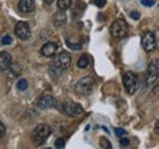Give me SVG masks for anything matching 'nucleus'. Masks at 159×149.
<instances>
[{
    "instance_id": "1",
    "label": "nucleus",
    "mask_w": 159,
    "mask_h": 149,
    "mask_svg": "<svg viewBox=\"0 0 159 149\" xmlns=\"http://www.w3.org/2000/svg\"><path fill=\"white\" fill-rule=\"evenodd\" d=\"M93 88H94V81L89 76L82 77L75 84V92L80 95H89L93 92Z\"/></svg>"
},
{
    "instance_id": "2",
    "label": "nucleus",
    "mask_w": 159,
    "mask_h": 149,
    "mask_svg": "<svg viewBox=\"0 0 159 149\" xmlns=\"http://www.w3.org/2000/svg\"><path fill=\"white\" fill-rule=\"evenodd\" d=\"M50 127L45 124H39L36 126V129L32 132V138L36 144H42L47 141V138L50 136Z\"/></svg>"
},
{
    "instance_id": "3",
    "label": "nucleus",
    "mask_w": 159,
    "mask_h": 149,
    "mask_svg": "<svg viewBox=\"0 0 159 149\" xmlns=\"http://www.w3.org/2000/svg\"><path fill=\"white\" fill-rule=\"evenodd\" d=\"M110 33L114 38H124L129 33V25L124 19H119L110 26Z\"/></svg>"
},
{
    "instance_id": "4",
    "label": "nucleus",
    "mask_w": 159,
    "mask_h": 149,
    "mask_svg": "<svg viewBox=\"0 0 159 149\" xmlns=\"http://www.w3.org/2000/svg\"><path fill=\"white\" fill-rule=\"evenodd\" d=\"M122 81H124V86H125V89L129 94H135L136 91L139 89V78L137 76L129 71L124 74L122 77Z\"/></svg>"
},
{
    "instance_id": "5",
    "label": "nucleus",
    "mask_w": 159,
    "mask_h": 149,
    "mask_svg": "<svg viewBox=\"0 0 159 149\" xmlns=\"http://www.w3.org/2000/svg\"><path fill=\"white\" fill-rule=\"evenodd\" d=\"M156 45H157V42H156V36L153 32H144L142 34V47L147 53L154 50Z\"/></svg>"
},
{
    "instance_id": "6",
    "label": "nucleus",
    "mask_w": 159,
    "mask_h": 149,
    "mask_svg": "<svg viewBox=\"0 0 159 149\" xmlns=\"http://www.w3.org/2000/svg\"><path fill=\"white\" fill-rule=\"evenodd\" d=\"M70 64H71V56L65 50L59 53V55L55 57V61H54V65L58 66L61 71L67 70L70 67Z\"/></svg>"
},
{
    "instance_id": "7",
    "label": "nucleus",
    "mask_w": 159,
    "mask_h": 149,
    "mask_svg": "<svg viewBox=\"0 0 159 149\" xmlns=\"http://www.w3.org/2000/svg\"><path fill=\"white\" fill-rule=\"evenodd\" d=\"M15 33L16 36L22 39V40H27L28 38L31 37V28H30V25L25 21H20L16 23V27H15Z\"/></svg>"
},
{
    "instance_id": "8",
    "label": "nucleus",
    "mask_w": 159,
    "mask_h": 149,
    "mask_svg": "<svg viewBox=\"0 0 159 149\" xmlns=\"http://www.w3.org/2000/svg\"><path fill=\"white\" fill-rule=\"evenodd\" d=\"M62 106L64 108H61V111L64 112L65 115H67V116H71V117L77 116V115L82 114V111H83L82 106L80 105L79 103H66V104H62Z\"/></svg>"
},
{
    "instance_id": "9",
    "label": "nucleus",
    "mask_w": 159,
    "mask_h": 149,
    "mask_svg": "<svg viewBox=\"0 0 159 149\" xmlns=\"http://www.w3.org/2000/svg\"><path fill=\"white\" fill-rule=\"evenodd\" d=\"M38 108L42 110H47V109H50V108H54L57 105V100L53 95L50 94H43L38 99V103H37Z\"/></svg>"
},
{
    "instance_id": "10",
    "label": "nucleus",
    "mask_w": 159,
    "mask_h": 149,
    "mask_svg": "<svg viewBox=\"0 0 159 149\" xmlns=\"http://www.w3.org/2000/svg\"><path fill=\"white\" fill-rule=\"evenodd\" d=\"M11 65H12V56L7 52H1L0 53V72L9 70Z\"/></svg>"
},
{
    "instance_id": "11",
    "label": "nucleus",
    "mask_w": 159,
    "mask_h": 149,
    "mask_svg": "<svg viewBox=\"0 0 159 149\" xmlns=\"http://www.w3.org/2000/svg\"><path fill=\"white\" fill-rule=\"evenodd\" d=\"M57 52H58V45L55 43H53V42L45 43L42 47V49H40V53L45 56V57H53V56L57 54Z\"/></svg>"
},
{
    "instance_id": "12",
    "label": "nucleus",
    "mask_w": 159,
    "mask_h": 149,
    "mask_svg": "<svg viewBox=\"0 0 159 149\" xmlns=\"http://www.w3.org/2000/svg\"><path fill=\"white\" fill-rule=\"evenodd\" d=\"M36 5H34V1L33 0H20L19 2V9H20L22 12H32L34 10Z\"/></svg>"
},
{
    "instance_id": "13",
    "label": "nucleus",
    "mask_w": 159,
    "mask_h": 149,
    "mask_svg": "<svg viewBox=\"0 0 159 149\" xmlns=\"http://www.w3.org/2000/svg\"><path fill=\"white\" fill-rule=\"evenodd\" d=\"M53 23L55 27H62L65 23H66V15L65 12L61 10L59 12H57L54 15V19H53Z\"/></svg>"
},
{
    "instance_id": "14",
    "label": "nucleus",
    "mask_w": 159,
    "mask_h": 149,
    "mask_svg": "<svg viewBox=\"0 0 159 149\" xmlns=\"http://www.w3.org/2000/svg\"><path fill=\"white\" fill-rule=\"evenodd\" d=\"M147 74H156L159 76V60H153L149 65H148V69H147Z\"/></svg>"
},
{
    "instance_id": "15",
    "label": "nucleus",
    "mask_w": 159,
    "mask_h": 149,
    "mask_svg": "<svg viewBox=\"0 0 159 149\" xmlns=\"http://www.w3.org/2000/svg\"><path fill=\"white\" fill-rule=\"evenodd\" d=\"M88 64H89V59L87 55H82L77 61V66L80 69H86L88 66Z\"/></svg>"
},
{
    "instance_id": "16",
    "label": "nucleus",
    "mask_w": 159,
    "mask_h": 149,
    "mask_svg": "<svg viewBox=\"0 0 159 149\" xmlns=\"http://www.w3.org/2000/svg\"><path fill=\"white\" fill-rule=\"evenodd\" d=\"M70 5H71V0H58V7L62 11L67 10Z\"/></svg>"
},
{
    "instance_id": "17",
    "label": "nucleus",
    "mask_w": 159,
    "mask_h": 149,
    "mask_svg": "<svg viewBox=\"0 0 159 149\" xmlns=\"http://www.w3.org/2000/svg\"><path fill=\"white\" fill-rule=\"evenodd\" d=\"M61 72H62V71L60 70L58 66H55L54 64H53V65L50 66V69H49V74H50V76H52L53 78H57Z\"/></svg>"
},
{
    "instance_id": "18",
    "label": "nucleus",
    "mask_w": 159,
    "mask_h": 149,
    "mask_svg": "<svg viewBox=\"0 0 159 149\" xmlns=\"http://www.w3.org/2000/svg\"><path fill=\"white\" fill-rule=\"evenodd\" d=\"M16 87H17V89H19V91H26V89L28 88V82H27V79L21 78L20 81L17 82Z\"/></svg>"
},
{
    "instance_id": "19",
    "label": "nucleus",
    "mask_w": 159,
    "mask_h": 149,
    "mask_svg": "<svg viewBox=\"0 0 159 149\" xmlns=\"http://www.w3.org/2000/svg\"><path fill=\"white\" fill-rule=\"evenodd\" d=\"M99 146L102 147V148H105V149L111 148V143H110L105 137H103V138H100L99 139Z\"/></svg>"
},
{
    "instance_id": "20",
    "label": "nucleus",
    "mask_w": 159,
    "mask_h": 149,
    "mask_svg": "<svg viewBox=\"0 0 159 149\" xmlns=\"http://www.w3.org/2000/svg\"><path fill=\"white\" fill-rule=\"evenodd\" d=\"M54 146H55V148H58V149L64 148V147H65V141H64L62 138H58V139L55 141Z\"/></svg>"
},
{
    "instance_id": "21",
    "label": "nucleus",
    "mask_w": 159,
    "mask_h": 149,
    "mask_svg": "<svg viewBox=\"0 0 159 149\" xmlns=\"http://www.w3.org/2000/svg\"><path fill=\"white\" fill-rule=\"evenodd\" d=\"M1 43L4 45H10L12 43V38L10 37V36H4V37L1 38Z\"/></svg>"
},
{
    "instance_id": "22",
    "label": "nucleus",
    "mask_w": 159,
    "mask_h": 149,
    "mask_svg": "<svg viewBox=\"0 0 159 149\" xmlns=\"http://www.w3.org/2000/svg\"><path fill=\"white\" fill-rule=\"evenodd\" d=\"M114 132H115V134H116L118 137H124V136L127 134V132L124 130V129H115Z\"/></svg>"
},
{
    "instance_id": "23",
    "label": "nucleus",
    "mask_w": 159,
    "mask_h": 149,
    "mask_svg": "<svg viewBox=\"0 0 159 149\" xmlns=\"http://www.w3.org/2000/svg\"><path fill=\"white\" fill-rule=\"evenodd\" d=\"M11 72H12L14 76H16V74L20 72V67H19V65H17V64L11 65Z\"/></svg>"
},
{
    "instance_id": "24",
    "label": "nucleus",
    "mask_w": 159,
    "mask_h": 149,
    "mask_svg": "<svg viewBox=\"0 0 159 149\" xmlns=\"http://www.w3.org/2000/svg\"><path fill=\"white\" fill-rule=\"evenodd\" d=\"M120 146L124 147V148H126V147L130 146V141H129L127 138H121V139H120Z\"/></svg>"
},
{
    "instance_id": "25",
    "label": "nucleus",
    "mask_w": 159,
    "mask_h": 149,
    "mask_svg": "<svg viewBox=\"0 0 159 149\" xmlns=\"http://www.w3.org/2000/svg\"><path fill=\"white\" fill-rule=\"evenodd\" d=\"M130 16H131V19H134V20H139V17H141V14H139V11H131L130 12Z\"/></svg>"
},
{
    "instance_id": "26",
    "label": "nucleus",
    "mask_w": 159,
    "mask_h": 149,
    "mask_svg": "<svg viewBox=\"0 0 159 149\" xmlns=\"http://www.w3.org/2000/svg\"><path fill=\"white\" fill-rule=\"evenodd\" d=\"M141 4L144 5V6H153L154 0H141Z\"/></svg>"
},
{
    "instance_id": "27",
    "label": "nucleus",
    "mask_w": 159,
    "mask_h": 149,
    "mask_svg": "<svg viewBox=\"0 0 159 149\" xmlns=\"http://www.w3.org/2000/svg\"><path fill=\"white\" fill-rule=\"evenodd\" d=\"M94 4H96L98 7H103V6L107 4V0H94Z\"/></svg>"
},
{
    "instance_id": "28",
    "label": "nucleus",
    "mask_w": 159,
    "mask_h": 149,
    "mask_svg": "<svg viewBox=\"0 0 159 149\" xmlns=\"http://www.w3.org/2000/svg\"><path fill=\"white\" fill-rule=\"evenodd\" d=\"M67 45H69L71 49H76V50L81 49V44H71L70 42H67Z\"/></svg>"
},
{
    "instance_id": "29",
    "label": "nucleus",
    "mask_w": 159,
    "mask_h": 149,
    "mask_svg": "<svg viewBox=\"0 0 159 149\" xmlns=\"http://www.w3.org/2000/svg\"><path fill=\"white\" fill-rule=\"evenodd\" d=\"M4 133H5V126H4V124L0 121V138L4 136Z\"/></svg>"
},
{
    "instance_id": "30",
    "label": "nucleus",
    "mask_w": 159,
    "mask_h": 149,
    "mask_svg": "<svg viewBox=\"0 0 159 149\" xmlns=\"http://www.w3.org/2000/svg\"><path fill=\"white\" fill-rule=\"evenodd\" d=\"M154 130H156V132L159 134V120L157 121V124H156V127H154Z\"/></svg>"
},
{
    "instance_id": "31",
    "label": "nucleus",
    "mask_w": 159,
    "mask_h": 149,
    "mask_svg": "<svg viewBox=\"0 0 159 149\" xmlns=\"http://www.w3.org/2000/svg\"><path fill=\"white\" fill-rule=\"evenodd\" d=\"M43 1H44V2L47 4V5H50V4H52V2L54 1V0H43Z\"/></svg>"
}]
</instances>
